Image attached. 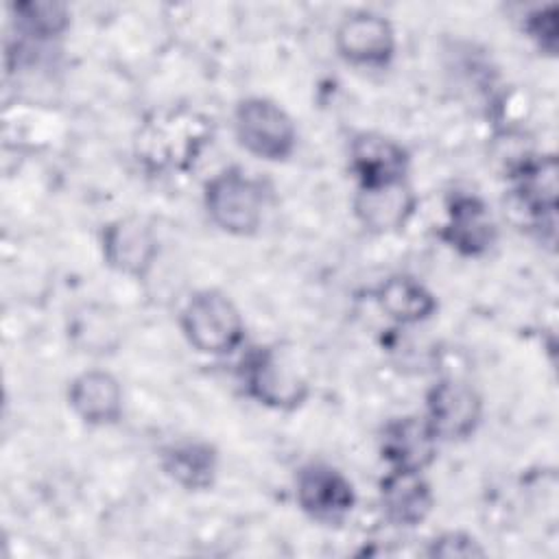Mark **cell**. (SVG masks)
Here are the masks:
<instances>
[{
	"label": "cell",
	"mask_w": 559,
	"mask_h": 559,
	"mask_svg": "<svg viewBox=\"0 0 559 559\" xmlns=\"http://www.w3.org/2000/svg\"><path fill=\"white\" fill-rule=\"evenodd\" d=\"M201 201L216 229L234 238H251L264 223L269 194L258 177L234 164L205 179Z\"/></svg>",
	"instance_id": "1"
},
{
	"label": "cell",
	"mask_w": 559,
	"mask_h": 559,
	"mask_svg": "<svg viewBox=\"0 0 559 559\" xmlns=\"http://www.w3.org/2000/svg\"><path fill=\"white\" fill-rule=\"evenodd\" d=\"M186 343L203 356H229L245 345L247 323L238 304L218 288L194 290L179 310Z\"/></svg>",
	"instance_id": "2"
},
{
	"label": "cell",
	"mask_w": 559,
	"mask_h": 559,
	"mask_svg": "<svg viewBox=\"0 0 559 559\" xmlns=\"http://www.w3.org/2000/svg\"><path fill=\"white\" fill-rule=\"evenodd\" d=\"M238 380L247 397L277 413L301 408L310 395V384L301 371L284 352L271 345H251L242 352Z\"/></svg>",
	"instance_id": "3"
},
{
	"label": "cell",
	"mask_w": 559,
	"mask_h": 559,
	"mask_svg": "<svg viewBox=\"0 0 559 559\" xmlns=\"http://www.w3.org/2000/svg\"><path fill=\"white\" fill-rule=\"evenodd\" d=\"M234 135L242 151L262 162H286L297 148L293 116L269 96H245L234 107Z\"/></svg>",
	"instance_id": "4"
},
{
	"label": "cell",
	"mask_w": 559,
	"mask_h": 559,
	"mask_svg": "<svg viewBox=\"0 0 559 559\" xmlns=\"http://www.w3.org/2000/svg\"><path fill=\"white\" fill-rule=\"evenodd\" d=\"M293 493L299 511L323 526H341L356 507L354 483L328 461H308L299 465L293 480Z\"/></svg>",
	"instance_id": "5"
},
{
	"label": "cell",
	"mask_w": 559,
	"mask_h": 559,
	"mask_svg": "<svg viewBox=\"0 0 559 559\" xmlns=\"http://www.w3.org/2000/svg\"><path fill=\"white\" fill-rule=\"evenodd\" d=\"M483 413V395L461 378H439L424 395L421 415L439 443H459L476 435Z\"/></svg>",
	"instance_id": "6"
},
{
	"label": "cell",
	"mask_w": 559,
	"mask_h": 559,
	"mask_svg": "<svg viewBox=\"0 0 559 559\" xmlns=\"http://www.w3.org/2000/svg\"><path fill=\"white\" fill-rule=\"evenodd\" d=\"M336 55L356 68L382 70L397 52V33L391 20L371 9H356L341 17L334 28Z\"/></svg>",
	"instance_id": "7"
},
{
	"label": "cell",
	"mask_w": 559,
	"mask_h": 559,
	"mask_svg": "<svg viewBox=\"0 0 559 559\" xmlns=\"http://www.w3.org/2000/svg\"><path fill=\"white\" fill-rule=\"evenodd\" d=\"M207 142V124L197 114H168L148 122L138 140V155L153 168H188Z\"/></svg>",
	"instance_id": "8"
},
{
	"label": "cell",
	"mask_w": 559,
	"mask_h": 559,
	"mask_svg": "<svg viewBox=\"0 0 559 559\" xmlns=\"http://www.w3.org/2000/svg\"><path fill=\"white\" fill-rule=\"evenodd\" d=\"M437 238L461 258H483L498 242V223L478 194L452 192Z\"/></svg>",
	"instance_id": "9"
},
{
	"label": "cell",
	"mask_w": 559,
	"mask_h": 559,
	"mask_svg": "<svg viewBox=\"0 0 559 559\" xmlns=\"http://www.w3.org/2000/svg\"><path fill=\"white\" fill-rule=\"evenodd\" d=\"M513 188V205L528 218L531 227L537 231H548L555 240V218H557V157L555 155H528L511 166L509 173Z\"/></svg>",
	"instance_id": "10"
},
{
	"label": "cell",
	"mask_w": 559,
	"mask_h": 559,
	"mask_svg": "<svg viewBox=\"0 0 559 559\" xmlns=\"http://www.w3.org/2000/svg\"><path fill=\"white\" fill-rule=\"evenodd\" d=\"M98 247L103 262L111 271L133 280H144L159 258V240L155 229L138 216L107 221L100 227Z\"/></svg>",
	"instance_id": "11"
},
{
	"label": "cell",
	"mask_w": 559,
	"mask_h": 559,
	"mask_svg": "<svg viewBox=\"0 0 559 559\" xmlns=\"http://www.w3.org/2000/svg\"><path fill=\"white\" fill-rule=\"evenodd\" d=\"M347 159L356 188L406 181L411 170L408 148L400 140L380 131L356 133L349 140Z\"/></svg>",
	"instance_id": "12"
},
{
	"label": "cell",
	"mask_w": 559,
	"mask_h": 559,
	"mask_svg": "<svg viewBox=\"0 0 559 559\" xmlns=\"http://www.w3.org/2000/svg\"><path fill=\"white\" fill-rule=\"evenodd\" d=\"M72 415L92 428L116 426L124 417V391L120 380L107 369H85L66 389Z\"/></svg>",
	"instance_id": "13"
},
{
	"label": "cell",
	"mask_w": 559,
	"mask_h": 559,
	"mask_svg": "<svg viewBox=\"0 0 559 559\" xmlns=\"http://www.w3.org/2000/svg\"><path fill=\"white\" fill-rule=\"evenodd\" d=\"M417 205L419 199L408 179L386 186L356 188L352 197L354 218L365 231L376 236L402 231L413 221Z\"/></svg>",
	"instance_id": "14"
},
{
	"label": "cell",
	"mask_w": 559,
	"mask_h": 559,
	"mask_svg": "<svg viewBox=\"0 0 559 559\" xmlns=\"http://www.w3.org/2000/svg\"><path fill=\"white\" fill-rule=\"evenodd\" d=\"M378 502L389 524L415 528L435 509V491L424 472L386 469L378 480Z\"/></svg>",
	"instance_id": "15"
},
{
	"label": "cell",
	"mask_w": 559,
	"mask_h": 559,
	"mask_svg": "<svg viewBox=\"0 0 559 559\" xmlns=\"http://www.w3.org/2000/svg\"><path fill=\"white\" fill-rule=\"evenodd\" d=\"M378 450L389 469L426 472L437 459L439 439L432 435L424 415H400L384 421Z\"/></svg>",
	"instance_id": "16"
},
{
	"label": "cell",
	"mask_w": 559,
	"mask_h": 559,
	"mask_svg": "<svg viewBox=\"0 0 559 559\" xmlns=\"http://www.w3.org/2000/svg\"><path fill=\"white\" fill-rule=\"evenodd\" d=\"M162 472L186 491H207L218 476V450L199 437H181L159 450Z\"/></svg>",
	"instance_id": "17"
},
{
	"label": "cell",
	"mask_w": 559,
	"mask_h": 559,
	"mask_svg": "<svg viewBox=\"0 0 559 559\" xmlns=\"http://www.w3.org/2000/svg\"><path fill=\"white\" fill-rule=\"evenodd\" d=\"M373 299L378 308L400 328L426 323L439 310L435 293L421 280L408 273H393L384 277L373 288Z\"/></svg>",
	"instance_id": "18"
},
{
	"label": "cell",
	"mask_w": 559,
	"mask_h": 559,
	"mask_svg": "<svg viewBox=\"0 0 559 559\" xmlns=\"http://www.w3.org/2000/svg\"><path fill=\"white\" fill-rule=\"evenodd\" d=\"M13 24L22 37L35 44L59 39L72 24V9L57 0H28L11 4Z\"/></svg>",
	"instance_id": "19"
},
{
	"label": "cell",
	"mask_w": 559,
	"mask_h": 559,
	"mask_svg": "<svg viewBox=\"0 0 559 559\" xmlns=\"http://www.w3.org/2000/svg\"><path fill=\"white\" fill-rule=\"evenodd\" d=\"M524 35L542 55H557V4H546L528 11L522 22Z\"/></svg>",
	"instance_id": "20"
},
{
	"label": "cell",
	"mask_w": 559,
	"mask_h": 559,
	"mask_svg": "<svg viewBox=\"0 0 559 559\" xmlns=\"http://www.w3.org/2000/svg\"><path fill=\"white\" fill-rule=\"evenodd\" d=\"M487 550L483 544L467 531H441L432 539H428L426 555L428 557H483Z\"/></svg>",
	"instance_id": "21"
}]
</instances>
